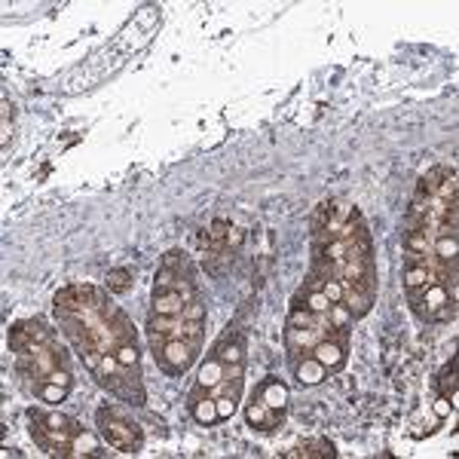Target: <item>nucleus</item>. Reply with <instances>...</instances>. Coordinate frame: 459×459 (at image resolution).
I'll return each mask as SVG.
<instances>
[{
	"mask_svg": "<svg viewBox=\"0 0 459 459\" xmlns=\"http://www.w3.org/2000/svg\"><path fill=\"white\" fill-rule=\"evenodd\" d=\"M214 405H218L221 420H230V416L236 414V407H239V399H236V395H221V399H214Z\"/></svg>",
	"mask_w": 459,
	"mask_h": 459,
	"instance_id": "ddd939ff",
	"label": "nucleus"
},
{
	"mask_svg": "<svg viewBox=\"0 0 459 459\" xmlns=\"http://www.w3.org/2000/svg\"><path fill=\"white\" fill-rule=\"evenodd\" d=\"M132 288V273L129 270H110L108 273V291H114V294H126V291Z\"/></svg>",
	"mask_w": 459,
	"mask_h": 459,
	"instance_id": "f8f14e48",
	"label": "nucleus"
},
{
	"mask_svg": "<svg viewBox=\"0 0 459 459\" xmlns=\"http://www.w3.org/2000/svg\"><path fill=\"white\" fill-rule=\"evenodd\" d=\"M148 340H150V352H153V358H157V365L163 367L165 374H172V377L187 374V367H190L199 352H203L199 346H193L190 340L163 337V334H148Z\"/></svg>",
	"mask_w": 459,
	"mask_h": 459,
	"instance_id": "7ed1b4c3",
	"label": "nucleus"
},
{
	"mask_svg": "<svg viewBox=\"0 0 459 459\" xmlns=\"http://www.w3.org/2000/svg\"><path fill=\"white\" fill-rule=\"evenodd\" d=\"M193 410V420L199 423V426H218L221 416H218V405H214V399H199L190 405Z\"/></svg>",
	"mask_w": 459,
	"mask_h": 459,
	"instance_id": "9b49d317",
	"label": "nucleus"
},
{
	"mask_svg": "<svg viewBox=\"0 0 459 459\" xmlns=\"http://www.w3.org/2000/svg\"><path fill=\"white\" fill-rule=\"evenodd\" d=\"M438 392H441V399L450 401V405L456 401V358L454 356H450V361L441 371V377H438Z\"/></svg>",
	"mask_w": 459,
	"mask_h": 459,
	"instance_id": "9d476101",
	"label": "nucleus"
},
{
	"mask_svg": "<svg viewBox=\"0 0 459 459\" xmlns=\"http://www.w3.org/2000/svg\"><path fill=\"white\" fill-rule=\"evenodd\" d=\"M288 459H312V456H318V459H331V456H337V450H334V444L331 441H322V438H310V441H301L294 450H288L285 454Z\"/></svg>",
	"mask_w": 459,
	"mask_h": 459,
	"instance_id": "1a4fd4ad",
	"label": "nucleus"
},
{
	"mask_svg": "<svg viewBox=\"0 0 459 459\" xmlns=\"http://www.w3.org/2000/svg\"><path fill=\"white\" fill-rule=\"evenodd\" d=\"M252 399L261 401V405L267 407L270 414L285 416V410H288V386H285L282 380H276V377H267V380L257 382Z\"/></svg>",
	"mask_w": 459,
	"mask_h": 459,
	"instance_id": "0eeeda50",
	"label": "nucleus"
},
{
	"mask_svg": "<svg viewBox=\"0 0 459 459\" xmlns=\"http://www.w3.org/2000/svg\"><path fill=\"white\" fill-rule=\"evenodd\" d=\"M31 420V438L52 456H89L99 454L95 450V438L83 432V426L71 416L59 414V410L31 407L28 410Z\"/></svg>",
	"mask_w": 459,
	"mask_h": 459,
	"instance_id": "f03ea898",
	"label": "nucleus"
},
{
	"mask_svg": "<svg viewBox=\"0 0 459 459\" xmlns=\"http://www.w3.org/2000/svg\"><path fill=\"white\" fill-rule=\"evenodd\" d=\"M99 429H101L104 441H108L114 450H120V454H138L144 444L141 429H138L135 423L123 420V416L110 407H99Z\"/></svg>",
	"mask_w": 459,
	"mask_h": 459,
	"instance_id": "20e7f679",
	"label": "nucleus"
},
{
	"mask_svg": "<svg viewBox=\"0 0 459 459\" xmlns=\"http://www.w3.org/2000/svg\"><path fill=\"white\" fill-rule=\"evenodd\" d=\"M10 352L16 356V371L31 395H37L46 405H61L74 386L71 365L65 350L59 346L52 328L44 322H19L6 334Z\"/></svg>",
	"mask_w": 459,
	"mask_h": 459,
	"instance_id": "f257e3e1",
	"label": "nucleus"
},
{
	"mask_svg": "<svg viewBox=\"0 0 459 459\" xmlns=\"http://www.w3.org/2000/svg\"><path fill=\"white\" fill-rule=\"evenodd\" d=\"M346 350H350V337H325L312 346L310 358L316 361V365H322L328 374H337L340 367L346 365V356H350Z\"/></svg>",
	"mask_w": 459,
	"mask_h": 459,
	"instance_id": "39448f33",
	"label": "nucleus"
},
{
	"mask_svg": "<svg viewBox=\"0 0 459 459\" xmlns=\"http://www.w3.org/2000/svg\"><path fill=\"white\" fill-rule=\"evenodd\" d=\"M246 420H248V426L257 429V432H273V429H279L282 426V420L285 416H276V414H270L267 407L261 405V401H248V407H246Z\"/></svg>",
	"mask_w": 459,
	"mask_h": 459,
	"instance_id": "6e6552de",
	"label": "nucleus"
},
{
	"mask_svg": "<svg viewBox=\"0 0 459 459\" xmlns=\"http://www.w3.org/2000/svg\"><path fill=\"white\" fill-rule=\"evenodd\" d=\"M199 297L197 291H178V288H153L150 297V312L153 316H181L184 312V303Z\"/></svg>",
	"mask_w": 459,
	"mask_h": 459,
	"instance_id": "423d86ee",
	"label": "nucleus"
}]
</instances>
